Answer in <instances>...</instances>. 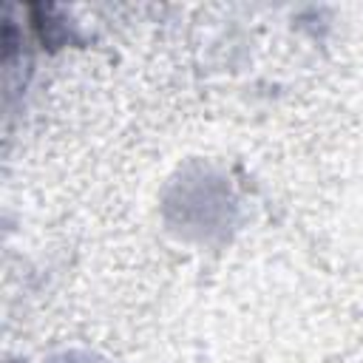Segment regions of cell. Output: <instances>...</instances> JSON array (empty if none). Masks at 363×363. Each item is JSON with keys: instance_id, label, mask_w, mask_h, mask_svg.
<instances>
[{"instance_id": "obj_1", "label": "cell", "mask_w": 363, "mask_h": 363, "mask_svg": "<svg viewBox=\"0 0 363 363\" xmlns=\"http://www.w3.org/2000/svg\"><path fill=\"white\" fill-rule=\"evenodd\" d=\"M48 363H105V360H96V357H88V354H60Z\"/></svg>"}]
</instances>
